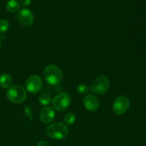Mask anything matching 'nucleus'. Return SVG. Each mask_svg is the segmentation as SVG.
<instances>
[{
	"mask_svg": "<svg viewBox=\"0 0 146 146\" xmlns=\"http://www.w3.org/2000/svg\"><path fill=\"white\" fill-rule=\"evenodd\" d=\"M44 76L47 84L51 86L58 85L63 79V72L61 69L54 64L46 67L44 71Z\"/></svg>",
	"mask_w": 146,
	"mask_h": 146,
	"instance_id": "f03ea898",
	"label": "nucleus"
},
{
	"mask_svg": "<svg viewBox=\"0 0 146 146\" xmlns=\"http://www.w3.org/2000/svg\"><path fill=\"white\" fill-rule=\"evenodd\" d=\"M76 91L80 95H86L89 91V87L86 84H79L76 88Z\"/></svg>",
	"mask_w": 146,
	"mask_h": 146,
	"instance_id": "2eb2a0df",
	"label": "nucleus"
},
{
	"mask_svg": "<svg viewBox=\"0 0 146 146\" xmlns=\"http://www.w3.org/2000/svg\"><path fill=\"white\" fill-rule=\"evenodd\" d=\"M130 105V101L128 98L124 96H119L114 100L113 111L116 115H123L129 109Z\"/></svg>",
	"mask_w": 146,
	"mask_h": 146,
	"instance_id": "423d86ee",
	"label": "nucleus"
},
{
	"mask_svg": "<svg viewBox=\"0 0 146 146\" xmlns=\"http://www.w3.org/2000/svg\"><path fill=\"white\" fill-rule=\"evenodd\" d=\"M76 120V115H75V113L71 112H69L68 113H66L64 117V123H65L66 125H73V124L75 123Z\"/></svg>",
	"mask_w": 146,
	"mask_h": 146,
	"instance_id": "ddd939ff",
	"label": "nucleus"
},
{
	"mask_svg": "<svg viewBox=\"0 0 146 146\" xmlns=\"http://www.w3.org/2000/svg\"><path fill=\"white\" fill-rule=\"evenodd\" d=\"M51 96L48 94H42L38 97V102L42 106H47L51 103Z\"/></svg>",
	"mask_w": 146,
	"mask_h": 146,
	"instance_id": "4468645a",
	"label": "nucleus"
},
{
	"mask_svg": "<svg viewBox=\"0 0 146 146\" xmlns=\"http://www.w3.org/2000/svg\"><path fill=\"white\" fill-rule=\"evenodd\" d=\"M20 2L18 0H9L6 4V9L8 11L14 13L20 9Z\"/></svg>",
	"mask_w": 146,
	"mask_h": 146,
	"instance_id": "f8f14e48",
	"label": "nucleus"
},
{
	"mask_svg": "<svg viewBox=\"0 0 146 146\" xmlns=\"http://www.w3.org/2000/svg\"><path fill=\"white\" fill-rule=\"evenodd\" d=\"M0 47H1V38H0Z\"/></svg>",
	"mask_w": 146,
	"mask_h": 146,
	"instance_id": "aec40b11",
	"label": "nucleus"
},
{
	"mask_svg": "<svg viewBox=\"0 0 146 146\" xmlns=\"http://www.w3.org/2000/svg\"><path fill=\"white\" fill-rule=\"evenodd\" d=\"M36 146H51L49 145L48 143H47L46 141H40L38 144H37Z\"/></svg>",
	"mask_w": 146,
	"mask_h": 146,
	"instance_id": "6ab92c4d",
	"label": "nucleus"
},
{
	"mask_svg": "<svg viewBox=\"0 0 146 146\" xmlns=\"http://www.w3.org/2000/svg\"><path fill=\"white\" fill-rule=\"evenodd\" d=\"M24 115L27 118H29L30 121H32V109L29 105L26 106L24 108Z\"/></svg>",
	"mask_w": 146,
	"mask_h": 146,
	"instance_id": "f3484780",
	"label": "nucleus"
},
{
	"mask_svg": "<svg viewBox=\"0 0 146 146\" xmlns=\"http://www.w3.org/2000/svg\"><path fill=\"white\" fill-rule=\"evenodd\" d=\"M9 27V23L6 19H0V34H4Z\"/></svg>",
	"mask_w": 146,
	"mask_h": 146,
	"instance_id": "dca6fc26",
	"label": "nucleus"
},
{
	"mask_svg": "<svg viewBox=\"0 0 146 146\" xmlns=\"http://www.w3.org/2000/svg\"><path fill=\"white\" fill-rule=\"evenodd\" d=\"M32 0H20V2H21V5L24 6V7H28L31 4Z\"/></svg>",
	"mask_w": 146,
	"mask_h": 146,
	"instance_id": "a211bd4d",
	"label": "nucleus"
},
{
	"mask_svg": "<svg viewBox=\"0 0 146 146\" xmlns=\"http://www.w3.org/2000/svg\"><path fill=\"white\" fill-rule=\"evenodd\" d=\"M12 79L9 74H2L0 75V86L3 88H9L11 85Z\"/></svg>",
	"mask_w": 146,
	"mask_h": 146,
	"instance_id": "9b49d317",
	"label": "nucleus"
},
{
	"mask_svg": "<svg viewBox=\"0 0 146 146\" xmlns=\"http://www.w3.org/2000/svg\"><path fill=\"white\" fill-rule=\"evenodd\" d=\"M71 102V96L66 92L58 94L51 101L53 108L57 111H64L66 110L69 107Z\"/></svg>",
	"mask_w": 146,
	"mask_h": 146,
	"instance_id": "39448f33",
	"label": "nucleus"
},
{
	"mask_svg": "<svg viewBox=\"0 0 146 146\" xmlns=\"http://www.w3.org/2000/svg\"><path fill=\"white\" fill-rule=\"evenodd\" d=\"M39 118L41 122L44 124H48L54 121L55 118V111L52 108L48 106L41 108L39 113Z\"/></svg>",
	"mask_w": 146,
	"mask_h": 146,
	"instance_id": "9d476101",
	"label": "nucleus"
},
{
	"mask_svg": "<svg viewBox=\"0 0 146 146\" xmlns=\"http://www.w3.org/2000/svg\"><path fill=\"white\" fill-rule=\"evenodd\" d=\"M110 86L108 78L106 76H100L97 77L91 86V91L97 95H104L106 94Z\"/></svg>",
	"mask_w": 146,
	"mask_h": 146,
	"instance_id": "20e7f679",
	"label": "nucleus"
},
{
	"mask_svg": "<svg viewBox=\"0 0 146 146\" xmlns=\"http://www.w3.org/2000/svg\"><path fill=\"white\" fill-rule=\"evenodd\" d=\"M26 90L31 94H37L41 91L43 86V81L41 77L32 75L29 77L25 83Z\"/></svg>",
	"mask_w": 146,
	"mask_h": 146,
	"instance_id": "0eeeda50",
	"label": "nucleus"
},
{
	"mask_svg": "<svg viewBox=\"0 0 146 146\" xmlns=\"http://www.w3.org/2000/svg\"><path fill=\"white\" fill-rule=\"evenodd\" d=\"M7 96L13 104H21L27 98V90L19 84L11 86L7 91Z\"/></svg>",
	"mask_w": 146,
	"mask_h": 146,
	"instance_id": "7ed1b4c3",
	"label": "nucleus"
},
{
	"mask_svg": "<svg viewBox=\"0 0 146 146\" xmlns=\"http://www.w3.org/2000/svg\"><path fill=\"white\" fill-rule=\"evenodd\" d=\"M46 135L54 140H62L68 134V128L65 123L56 122L48 125L46 128Z\"/></svg>",
	"mask_w": 146,
	"mask_h": 146,
	"instance_id": "f257e3e1",
	"label": "nucleus"
},
{
	"mask_svg": "<svg viewBox=\"0 0 146 146\" xmlns=\"http://www.w3.org/2000/svg\"><path fill=\"white\" fill-rule=\"evenodd\" d=\"M84 105L88 111L95 112L99 108V101L94 94H88L84 98Z\"/></svg>",
	"mask_w": 146,
	"mask_h": 146,
	"instance_id": "1a4fd4ad",
	"label": "nucleus"
},
{
	"mask_svg": "<svg viewBox=\"0 0 146 146\" xmlns=\"http://www.w3.org/2000/svg\"><path fill=\"white\" fill-rule=\"evenodd\" d=\"M17 20L23 27H29L34 22V14L30 9H23L19 11L17 14Z\"/></svg>",
	"mask_w": 146,
	"mask_h": 146,
	"instance_id": "6e6552de",
	"label": "nucleus"
}]
</instances>
